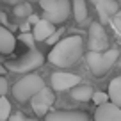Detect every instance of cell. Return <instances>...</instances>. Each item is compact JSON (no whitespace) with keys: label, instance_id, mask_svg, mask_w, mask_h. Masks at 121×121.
<instances>
[{"label":"cell","instance_id":"6da1fadb","mask_svg":"<svg viewBox=\"0 0 121 121\" xmlns=\"http://www.w3.org/2000/svg\"><path fill=\"white\" fill-rule=\"evenodd\" d=\"M84 39L80 36H68L60 39L48 53V62L57 68H69L82 57Z\"/></svg>","mask_w":121,"mask_h":121},{"label":"cell","instance_id":"7a4b0ae2","mask_svg":"<svg viewBox=\"0 0 121 121\" xmlns=\"http://www.w3.org/2000/svg\"><path fill=\"white\" fill-rule=\"evenodd\" d=\"M117 57H119V50L109 48L105 52H87L86 60H87V66H89L91 73L95 77H102L116 64Z\"/></svg>","mask_w":121,"mask_h":121},{"label":"cell","instance_id":"3957f363","mask_svg":"<svg viewBox=\"0 0 121 121\" xmlns=\"http://www.w3.org/2000/svg\"><path fill=\"white\" fill-rule=\"evenodd\" d=\"M45 87V82L39 75H34V73H29L23 78H20L18 82L13 86V96L16 98V102L23 103L32 100L39 91Z\"/></svg>","mask_w":121,"mask_h":121},{"label":"cell","instance_id":"277c9868","mask_svg":"<svg viewBox=\"0 0 121 121\" xmlns=\"http://www.w3.org/2000/svg\"><path fill=\"white\" fill-rule=\"evenodd\" d=\"M39 5L45 11L43 20L53 23H62L68 20V16L71 14V4L69 0H39Z\"/></svg>","mask_w":121,"mask_h":121},{"label":"cell","instance_id":"5b68a950","mask_svg":"<svg viewBox=\"0 0 121 121\" xmlns=\"http://www.w3.org/2000/svg\"><path fill=\"white\" fill-rule=\"evenodd\" d=\"M43 62H45V55H43L39 50L30 48L29 52L23 53L20 59L9 60L7 64H5V69L14 71V73H29V71H32V69H38Z\"/></svg>","mask_w":121,"mask_h":121},{"label":"cell","instance_id":"8992f818","mask_svg":"<svg viewBox=\"0 0 121 121\" xmlns=\"http://www.w3.org/2000/svg\"><path fill=\"white\" fill-rule=\"evenodd\" d=\"M89 38H87V46L89 52H105L109 50V38H107L105 27L102 22H93L89 25Z\"/></svg>","mask_w":121,"mask_h":121},{"label":"cell","instance_id":"52a82bcc","mask_svg":"<svg viewBox=\"0 0 121 121\" xmlns=\"http://www.w3.org/2000/svg\"><path fill=\"white\" fill-rule=\"evenodd\" d=\"M53 89L50 87H43L34 98L30 100V105H32V110H34L38 116H46L50 112V107L53 105Z\"/></svg>","mask_w":121,"mask_h":121},{"label":"cell","instance_id":"ba28073f","mask_svg":"<svg viewBox=\"0 0 121 121\" xmlns=\"http://www.w3.org/2000/svg\"><path fill=\"white\" fill-rule=\"evenodd\" d=\"M50 82H52L53 91H68L80 84V77L73 75V73H66V71H57L52 75Z\"/></svg>","mask_w":121,"mask_h":121},{"label":"cell","instance_id":"9c48e42d","mask_svg":"<svg viewBox=\"0 0 121 121\" xmlns=\"http://www.w3.org/2000/svg\"><path fill=\"white\" fill-rule=\"evenodd\" d=\"M95 121H121V107L114 105L112 102L96 107Z\"/></svg>","mask_w":121,"mask_h":121},{"label":"cell","instance_id":"30bf717a","mask_svg":"<svg viewBox=\"0 0 121 121\" xmlns=\"http://www.w3.org/2000/svg\"><path fill=\"white\" fill-rule=\"evenodd\" d=\"M45 121H89L80 110H53L45 116Z\"/></svg>","mask_w":121,"mask_h":121},{"label":"cell","instance_id":"8fae6325","mask_svg":"<svg viewBox=\"0 0 121 121\" xmlns=\"http://www.w3.org/2000/svg\"><path fill=\"white\" fill-rule=\"evenodd\" d=\"M91 2L96 7L102 22L110 20V16L117 14V11H119V4H117L116 0H91Z\"/></svg>","mask_w":121,"mask_h":121},{"label":"cell","instance_id":"7c38bea8","mask_svg":"<svg viewBox=\"0 0 121 121\" xmlns=\"http://www.w3.org/2000/svg\"><path fill=\"white\" fill-rule=\"evenodd\" d=\"M55 32V27H53V23L46 22V20H39L38 23H36L34 27H32V36H34L36 41H45L50 38V36Z\"/></svg>","mask_w":121,"mask_h":121},{"label":"cell","instance_id":"4fadbf2b","mask_svg":"<svg viewBox=\"0 0 121 121\" xmlns=\"http://www.w3.org/2000/svg\"><path fill=\"white\" fill-rule=\"evenodd\" d=\"M16 48V38L11 30L0 25V53H13Z\"/></svg>","mask_w":121,"mask_h":121},{"label":"cell","instance_id":"5bb4252c","mask_svg":"<svg viewBox=\"0 0 121 121\" xmlns=\"http://www.w3.org/2000/svg\"><path fill=\"white\" fill-rule=\"evenodd\" d=\"M107 95H109L110 102H112L114 105L121 107V77H116V78L110 80L109 93H107Z\"/></svg>","mask_w":121,"mask_h":121},{"label":"cell","instance_id":"9a60e30c","mask_svg":"<svg viewBox=\"0 0 121 121\" xmlns=\"http://www.w3.org/2000/svg\"><path fill=\"white\" fill-rule=\"evenodd\" d=\"M71 13L75 16L77 23L86 22L87 18V4L86 0H71Z\"/></svg>","mask_w":121,"mask_h":121},{"label":"cell","instance_id":"2e32d148","mask_svg":"<svg viewBox=\"0 0 121 121\" xmlns=\"http://www.w3.org/2000/svg\"><path fill=\"white\" fill-rule=\"evenodd\" d=\"M93 95H95V91L89 86H77L71 89V98L77 102H89L93 100Z\"/></svg>","mask_w":121,"mask_h":121},{"label":"cell","instance_id":"e0dca14e","mask_svg":"<svg viewBox=\"0 0 121 121\" xmlns=\"http://www.w3.org/2000/svg\"><path fill=\"white\" fill-rule=\"evenodd\" d=\"M13 13H14V16H18V18H29V16L32 14V5H30V2H20V4L14 5Z\"/></svg>","mask_w":121,"mask_h":121},{"label":"cell","instance_id":"ac0fdd59","mask_svg":"<svg viewBox=\"0 0 121 121\" xmlns=\"http://www.w3.org/2000/svg\"><path fill=\"white\" fill-rule=\"evenodd\" d=\"M11 117V103L5 96L0 98V121H5Z\"/></svg>","mask_w":121,"mask_h":121},{"label":"cell","instance_id":"d6986e66","mask_svg":"<svg viewBox=\"0 0 121 121\" xmlns=\"http://www.w3.org/2000/svg\"><path fill=\"white\" fill-rule=\"evenodd\" d=\"M93 102L96 103V107L105 105V103H109V95H107V93H102V91H98V93L93 95Z\"/></svg>","mask_w":121,"mask_h":121},{"label":"cell","instance_id":"ffe728a7","mask_svg":"<svg viewBox=\"0 0 121 121\" xmlns=\"http://www.w3.org/2000/svg\"><path fill=\"white\" fill-rule=\"evenodd\" d=\"M20 41L22 43H25L29 48H34V43H36V39H34V36H32V32H22L20 34Z\"/></svg>","mask_w":121,"mask_h":121},{"label":"cell","instance_id":"44dd1931","mask_svg":"<svg viewBox=\"0 0 121 121\" xmlns=\"http://www.w3.org/2000/svg\"><path fill=\"white\" fill-rule=\"evenodd\" d=\"M60 34H62V32H60V30H55V32H53L52 36H50L48 39H46V43H48V45H57V43L60 41Z\"/></svg>","mask_w":121,"mask_h":121},{"label":"cell","instance_id":"7402d4cb","mask_svg":"<svg viewBox=\"0 0 121 121\" xmlns=\"http://www.w3.org/2000/svg\"><path fill=\"white\" fill-rule=\"evenodd\" d=\"M9 121H36V119H30V117L23 116V114H20V112H16V114H11Z\"/></svg>","mask_w":121,"mask_h":121},{"label":"cell","instance_id":"603a6c76","mask_svg":"<svg viewBox=\"0 0 121 121\" xmlns=\"http://www.w3.org/2000/svg\"><path fill=\"white\" fill-rule=\"evenodd\" d=\"M7 89H9V86H7V80H5V77H0V96H5Z\"/></svg>","mask_w":121,"mask_h":121},{"label":"cell","instance_id":"cb8c5ba5","mask_svg":"<svg viewBox=\"0 0 121 121\" xmlns=\"http://www.w3.org/2000/svg\"><path fill=\"white\" fill-rule=\"evenodd\" d=\"M38 22H39V18H38L36 14H30V16H29V25H32V27H34Z\"/></svg>","mask_w":121,"mask_h":121},{"label":"cell","instance_id":"d4e9b609","mask_svg":"<svg viewBox=\"0 0 121 121\" xmlns=\"http://www.w3.org/2000/svg\"><path fill=\"white\" fill-rule=\"evenodd\" d=\"M114 25H116V29L121 32V16H117V18L114 20Z\"/></svg>","mask_w":121,"mask_h":121},{"label":"cell","instance_id":"484cf974","mask_svg":"<svg viewBox=\"0 0 121 121\" xmlns=\"http://www.w3.org/2000/svg\"><path fill=\"white\" fill-rule=\"evenodd\" d=\"M20 29H22V32H29V30H30V25H29V22H27V23H23V25L20 27Z\"/></svg>","mask_w":121,"mask_h":121},{"label":"cell","instance_id":"4316f807","mask_svg":"<svg viewBox=\"0 0 121 121\" xmlns=\"http://www.w3.org/2000/svg\"><path fill=\"white\" fill-rule=\"evenodd\" d=\"M5 2H13V4H20V2H27V0H5Z\"/></svg>","mask_w":121,"mask_h":121},{"label":"cell","instance_id":"83f0119b","mask_svg":"<svg viewBox=\"0 0 121 121\" xmlns=\"http://www.w3.org/2000/svg\"><path fill=\"white\" fill-rule=\"evenodd\" d=\"M4 73H5V68H4V66H0V77L4 75Z\"/></svg>","mask_w":121,"mask_h":121}]
</instances>
